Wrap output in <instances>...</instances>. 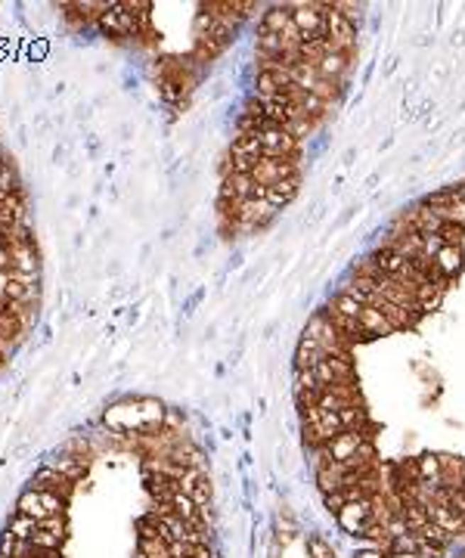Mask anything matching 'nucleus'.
Segmentation results:
<instances>
[{
    "mask_svg": "<svg viewBox=\"0 0 465 558\" xmlns=\"http://www.w3.org/2000/svg\"><path fill=\"white\" fill-rule=\"evenodd\" d=\"M62 509H65L62 496L47 493V490H35V487H28L19 500V515H28V518H35V521L56 518V515H62Z\"/></svg>",
    "mask_w": 465,
    "mask_h": 558,
    "instance_id": "obj_1",
    "label": "nucleus"
},
{
    "mask_svg": "<svg viewBox=\"0 0 465 558\" xmlns=\"http://www.w3.org/2000/svg\"><path fill=\"white\" fill-rule=\"evenodd\" d=\"M338 521H341L344 530L351 534H366V527L372 525L369 521V500H357V503H348L341 512H338Z\"/></svg>",
    "mask_w": 465,
    "mask_h": 558,
    "instance_id": "obj_2",
    "label": "nucleus"
},
{
    "mask_svg": "<svg viewBox=\"0 0 465 558\" xmlns=\"http://www.w3.org/2000/svg\"><path fill=\"white\" fill-rule=\"evenodd\" d=\"M360 326H363V332L366 335H391L394 329H391V323L382 316V311H376V307H363L360 311Z\"/></svg>",
    "mask_w": 465,
    "mask_h": 558,
    "instance_id": "obj_3",
    "label": "nucleus"
},
{
    "mask_svg": "<svg viewBox=\"0 0 465 558\" xmlns=\"http://www.w3.org/2000/svg\"><path fill=\"white\" fill-rule=\"evenodd\" d=\"M459 245H444L441 252L434 254V264H437V270L444 273V277H450V273H456V267H459Z\"/></svg>",
    "mask_w": 465,
    "mask_h": 558,
    "instance_id": "obj_4",
    "label": "nucleus"
},
{
    "mask_svg": "<svg viewBox=\"0 0 465 558\" xmlns=\"http://www.w3.org/2000/svg\"><path fill=\"white\" fill-rule=\"evenodd\" d=\"M307 549H310V558H335L332 546H329L326 540H319V537H310L307 540Z\"/></svg>",
    "mask_w": 465,
    "mask_h": 558,
    "instance_id": "obj_5",
    "label": "nucleus"
},
{
    "mask_svg": "<svg viewBox=\"0 0 465 558\" xmlns=\"http://www.w3.org/2000/svg\"><path fill=\"white\" fill-rule=\"evenodd\" d=\"M326 505H329V512H341L344 505H348V496H344V490H335V493H326Z\"/></svg>",
    "mask_w": 465,
    "mask_h": 558,
    "instance_id": "obj_6",
    "label": "nucleus"
}]
</instances>
